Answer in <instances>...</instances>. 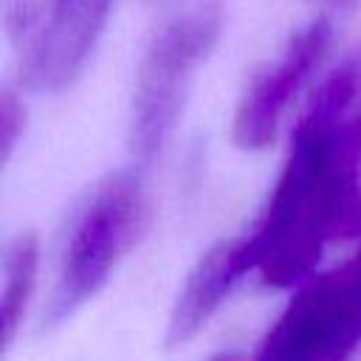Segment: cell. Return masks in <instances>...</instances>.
Returning <instances> with one entry per match:
<instances>
[{"mask_svg":"<svg viewBox=\"0 0 361 361\" xmlns=\"http://www.w3.org/2000/svg\"><path fill=\"white\" fill-rule=\"evenodd\" d=\"M361 231V71L338 65L299 118L290 152L254 228L240 240L248 271L271 288L305 279L327 243Z\"/></svg>","mask_w":361,"mask_h":361,"instance_id":"cell-1","label":"cell"},{"mask_svg":"<svg viewBox=\"0 0 361 361\" xmlns=\"http://www.w3.org/2000/svg\"><path fill=\"white\" fill-rule=\"evenodd\" d=\"M149 223V197L135 172L107 175L76 212L59 259V276L48 302V324L65 322L93 299L113 276L121 257L141 240Z\"/></svg>","mask_w":361,"mask_h":361,"instance_id":"cell-2","label":"cell"},{"mask_svg":"<svg viewBox=\"0 0 361 361\" xmlns=\"http://www.w3.org/2000/svg\"><path fill=\"white\" fill-rule=\"evenodd\" d=\"M217 11L200 8L166 23L147 45L133 93L130 149L138 164H149L169 138L197 65L217 39Z\"/></svg>","mask_w":361,"mask_h":361,"instance_id":"cell-3","label":"cell"},{"mask_svg":"<svg viewBox=\"0 0 361 361\" xmlns=\"http://www.w3.org/2000/svg\"><path fill=\"white\" fill-rule=\"evenodd\" d=\"M361 344V245L313 276L265 333L254 361H347Z\"/></svg>","mask_w":361,"mask_h":361,"instance_id":"cell-4","label":"cell"},{"mask_svg":"<svg viewBox=\"0 0 361 361\" xmlns=\"http://www.w3.org/2000/svg\"><path fill=\"white\" fill-rule=\"evenodd\" d=\"M330 39H333L330 20L316 17L305 28H299L288 39L282 54L251 79L231 121V138L240 149L257 152L274 141L282 113L324 59Z\"/></svg>","mask_w":361,"mask_h":361,"instance_id":"cell-5","label":"cell"},{"mask_svg":"<svg viewBox=\"0 0 361 361\" xmlns=\"http://www.w3.org/2000/svg\"><path fill=\"white\" fill-rule=\"evenodd\" d=\"M116 0H45L20 62L31 90L68 87L90 59Z\"/></svg>","mask_w":361,"mask_h":361,"instance_id":"cell-6","label":"cell"},{"mask_svg":"<svg viewBox=\"0 0 361 361\" xmlns=\"http://www.w3.org/2000/svg\"><path fill=\"white\" fill-rule=\"evenodd\" d=\"M248 274V265L240 251V240H223L212 245L197 265L189 271L183 288L178 290V299L169 313L166 324V344L178 347L186 344L220 307V302L228 296L231 285Z\"/></svg>","mask_w":361,"mask_h":361,"instance_id":"cell-7","label":"cell"},{"mask_svg":"<svg viewBox=\"0 0 361 361\" xmlns=\"http://www.w3.org/2000/svg\"><path fill=\"white\" fill-rule=\"evenodd\" d=\"M37 259H39V243L34 231H23L11 240V245L6 248V259H3V305H0V316H3V344L6 350L11 347L31 293H34V282H37Z\"/></svg>","mask_w":361,"mask_h":361,"instance_id":"cell-8","label":"cell"},{"mask_svg":"<svg viewBox=\"0 0 361 361\" xmlns=\"http://www.w3.org/2000/svg\"><path fill=\"white\" fill-rule=\"evenodd\" d=\"M23 127H25V107L14 96V90H6L3 104H0V135H3V158L6 161L11 158L14 144L23 135Z\"/></svg>","mask_w":361,"mask_h":361,"instance_id":"cell-9","label":"cell"},{"mask_svg":"<svg viewBox=\"0 0 361 361\" xmlns=\"http://www.w3.org/2000/svg\"><path fill=\"white\" fill-rule=\"evenodd\" d=\"M212 361H240V355H234V353H220V355H214Z\"/></svg>","mask_w":361,"mask_h":361,"instance_id":"cell-10","label":"cell"},{"mask_svg":"<svg viewBox=\"0 0 361 361\" xmlns=\"http://www.w3.org/2000/svg\"><path fill=\"white\" fill-rule=\"evenodd\" d=\"M327 6H333V8H341V6H347V3H353V0H324Z\"/></svg>","mask_w":361,"mask_h":361,"instance_id":"cell-11","label":"cell"}]
</instances>
